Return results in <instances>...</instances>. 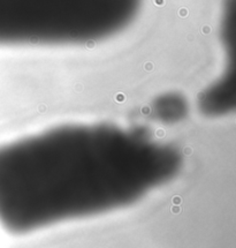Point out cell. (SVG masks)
<instances>
[{"label":"cell","instance_id":"1","mask_svg":"<svg viewBox=\"0 0 236 248\" xmlns=\"http://www.w3.org/2000/svg\"><path fill=\"white\" fill-rule=\"evenodd\" d=\"M180 151L144 130L64 125L0 146V222L14 231L135 203L173 179Z\"/></svg>","mask_w":236,"mask_h":248},{"label":"cell","instance_id":"2","mask_svg":"<svg viewBox=\"0 0 236 248\" xmlns=\"http://www.w3.org/2000/svg\"><path fill=\"white\" fill-rule=\"evenodd\" d=\"M143 0H0V47L78 46L133 24Z\"/></svg>","mask_w":236,"mask_h":248}]
</instances>
